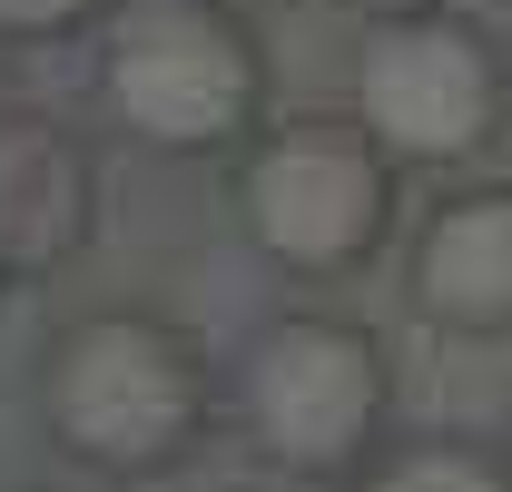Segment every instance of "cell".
Listing matches in <instances>:
<instances>
[{
	"label": "cell",
	"mask_w": 512,
	"mask_h": 492,
	"mask_svg": "<svg viewBox=\"0 0 512 492\" xmlns=\"http://www.w3.org/2000/svg\"><path fill=\"white\" fill-rule=\"evenodd\" d=\"M237 217L286 276H355L394 237V158L365 119H286L247 148Z\"/></svg>",
	"instance_id": "277c9868"
},
{
	"label": "cell",
	"mask_w": 512,
	"mask_h": 492,
	"mask_svg": "<svg viewBox=\"0 0 512 492\" xmlns=\"http://www.w3.org/2000/svg\"><path fill=\"white\" fill-rule=\"evenodd\" d=\"M89 217H99L89 148L40 109H0V286L60 276L89 246Z\"/></svg>",
	"instance_id": "8992f818"
},
{
	"label": "cell",
	"mask_w": 512,
	"mask_h": 492,
	"mask_svg": "<svg viewBox=\"0 0 512 492\" xmlns=\"http://www.w3.org/2000/svg\"><path fill=\"white\" fill-rule=\"evenodd\" d=\"M40 424L60 453L148 483L207 433V355L148 306L79 315L40 355Z\"/></svg>",
	"instance_id": "6da1fadb"
},
{
	"label": "cell",
	"mask_w": 512,
	"mask_h": 492,
	"mask_svg": "<svg viewBox=\"0 0 512 492\" xmlns=\"http://www.w3.org/2000/svg\"><path fill=\"white\" fill-rule=\"evenodd\" d=\"M237 404L286 473H365L394 404V365L355 315H276L247 345Z\"/></svg>",
	"instance_id": "5b68a950"
},
{
	"label": "cell",
	"mask_w": 512,
	"mask_h": 492,
	"mask_svg": "<svg viewBox=\"0 0 512 492\" xmlns=\"http://www.w3.org/2000/svg\"><path fill=\"white\" fill-rule=\"evenodd\" d=\"M355 119L384 138L394 168H473L512 128V60L503 40L453 10L404 0L355 30Z\"/></svg>",
	"instance_id": "7a4b0ae2"
},
{
	"label": "cell",
	"mask_w": 512,
	"mask_h": 492,
	"mask_svg": "<svg viewBox=\"0 0 512 492\" xmlns=\"http://www.w3.org/2000/svg\"><path fill=\"white\" fill-rule=\"evenodd\" d=\"M355 492H512V463L473 433H424V443H394L375 453Z\"/></svg>",
	"instance_id": "ba28073f"
},
{
	"label": "cell",
	"mask_w": 512,
	"mask_h": 492,
	"mask_svg": "<svg viewBox=\"0 0 512 492\" xmlns=\"http://www.w3.org/2000/svg\"><path fill=\"white\" fill-rule=\"evenodd\" d=\"M109 0H0V40H69L89 30Z\"/></svg>",
	"instance_id": "9c48e42d"
},
{
	"label": "cell",
	"mask_w": 512,
	"mask_h": 492,
	"mask_svg": "<svg viewBox=\"0 0 512 492\" xmlns=\"http://www.w3.org/2000/svg\"><path fill=\"white\" fill-rule=\"evenodd\" d=\"M414 315L444 335H512V178L453 187L414 237Z\"/></svg>",
	"instance_id": "52a82bcc"
},
{
	"label": "cell",
	"mask_w": 512,
	"mask_h": 492,
	"mask_svg": "<svg viewBox=\"0 0 512 492\" xmlns=\"http://www.w3.org/2000/svg\"><path fill=\"white\" fill-rule=\"evenodd\" d=\"M99 99L138 148H227L256 128L266 50L227 0H119Z\"/></svg>",
	"instance_id": "3957f363"
},
{
	"label": "cell",
	"mask_w": 512,
	"mask_h": 492,
	"mask_svg": "<svg viewBox=\"0 0 512 492\" xmlns=\"http://www.w3.org/2000/svg\"><path fill=\"white\" fill-rule=\"evenodd\" d=\"M503 10H512V0H503Z\"/></svg>",
	"instance_id": "30bf717a"
}]
</instances>
